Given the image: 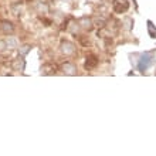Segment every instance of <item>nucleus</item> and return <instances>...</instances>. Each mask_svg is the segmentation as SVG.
Returning <instances> with one entry per match:
<instances>
[{
  "mask_svg": "<svg viewBox=\"0 0 156 156\" xmlns=\"http://www.w3.org/2000/svg\"><path fill=\"white\" fill-rule=\"evenodd\" d=\"M128 7H129V4H128L126 0H115V3H114V9H115V12H118V13L126 12Z\"/></svg>",
  "mask_w": 156,
  "mask_h": 156,
  "instance_id": "f257e3e1",
  "label": "nucleus"
},
{
  "mask_svg": "<svg viewBox=\"0 0 156 156\" xmlns=\"http://www.w3.org/2000/svg\"><path fill=\"white\" fill-rule=\"evenodd\" d=\"M97 64H98L97 58H95V57H90V58H88V61H87V64H85V67H87V68H92V67H95Z\"/></svg>",
  "mask_w": 156,
  "mask_h": 156,
  "instance_id": "f03ea898",
  "label": "nucleus"
}]
</instances>
